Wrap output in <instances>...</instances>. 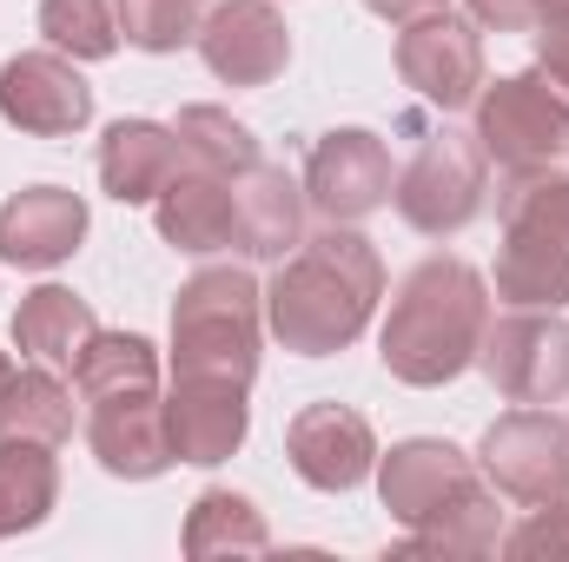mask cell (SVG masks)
<instances>
[{"mask_svg":"<svg viewBox=\"0 0 569 562\" xmlns=\"http://www.w3.org/2000/svg\"><path fill=\"white\" fill-rule=\"evenodd\" d=\"M378 298H385L378 245L351 225H325L284 259L279 279L266 284V324H272V338L284 351L331 358V351L365 338Z\"/></svg>","mask_w":569,"mask_h":562,"instance_id":"obj_1","label":"cell"},{"mask_svg":"<svg viewBox=\"0 0 569 562\" xmlns=\"http://www.w3.org/2000/svg\"><path fill=\"white\" fill-rule=\"evenodd\" d=\"M483 324H490L483 272L437 252L425 265H411V279L398 284L391 318L378 331V358H385V371L398 384L437 391V384H450V378H463L477 364Z\"/></svg>","mask_w":569,"mask_h":562,"instance_id":"obj_2","label":"cell"},{"mask_svg":"<svg viewBox=\"0 0 569 562\" xmlns=\"http://www.w3.org/2000/svg\"><path fill=\"white\" fill-rule=\"evenodd\" d=\"M259 338H266V291L239 265H206L172 298V378H219L246 384L259 378Z\"/></svg>","mask_w":569,"mask_h":562,"instance_id":"obj_3","label":"cell"},{"mask_svg":"<svg viewBox=\"0 0 569 562\" xmlns=\"http://www.w3.org/2000/svg\"><path fill=\"white\" fill-rule=\"evenodd\" d=\"M497 298L523 311L569 304V172H517V185L503 192Z\"/></svg>","mask_w":569,"mask_h":562,"instance_id":"obj_4","label":"cell"},{"mask_svg":"<svg viewBox=\"0 0 569 562\" xmlns=\"http://www.w3.org/2000/svg\"><path fill=\"white\" fill-rule=\"evenodd\" d=\"M477 107V145L483 159H497L510 179L517 172H543L569 152V100L550 87V73H503L483 80Z\"/></svg>","mask_w":569,"mask_h":562,"instance_id":"obj_5","label":"cell"},{"mask_svg":"<svg viewBox=\"0 0 569 562\" xmlns=\"http://www.w3.org/2000/svg\"><path fill=\"white\" fill-rule=\"evenodd\" d=\"M483 192H490V159L477 133H430L418 145V159L398 172L391 199H398V219L425 239H450L463 232L477 212H483Z\"/></svg>","mask_w":569,"mask_h":562,"instance_id":"obj_6","label":"cell"},{"mask_svg":"<svg viewBox=\"0 0 569 562\" xmlns=\"http://www.w3.org/2000/svg\"><path fill=\"white\" fill-rule=\"evenodd\" d=\"M477 364H483V378L510 404H563L569 398V324L557 311L510 304V318L483 324Z\"/></svg>","mask_w":569,"mask_h":562,"instance_id":"obj_7","label":"cell"},{"mask_svg":"<svg viewBox=\"0 0 569 562\" xmlns=\"http://www.w3.org/2000/svg\"><path fill=\"white\" fill-rule=\"evenodd\" d=\"M477 463L510 503H557L569 496V418L523 404L483 430Z\"/></svg>","mask_w":569,"mask_h":562,"instance_id":"obj_8","label":"cell"},{"mask_svg":"<svg viewBox=\"0 0 569 562\" xmlns=\"http://www.w3.org/2000/svg\"><path fill=\"white\" fill-rule=\"evenodd\" d=\"M398 80L418 100L443 107V113L470 107L483 93V40H477V20H457L450 7L405 20V33H398Z\"/></svg>","mask_w":569,"mask_h":562,"instance_id":"obj_9","label":"cell"},{"mask_svg":"<svg viewBox=\"0 0 569 562\" xmlns=\"http://www.w3.org/2000/svg\"><path fill=\"white\" fill-rule=\"evenodd\" d=\"M0 120L33 140H73L93 120V87L80 80V67L60 47L13 53L0 67Z\"/></svg>","mask_w":569,"mask_h":562,"instance_id":"obj_10","label":"cell"},{"mask_svg":"<svg viewBox=\"0 0 569 562\" xmlns=\"http://www.w3.org/2000/svg\"><path fill=\"white\" fill-rule=\"evenodd\" d=\"M391 152L365 127H338L305 159V205H318L331 225H358L391 199Z\"/></svg>","mask_w":569,"mask_h":562,"instance_id":"obj_11","label":"cell"},{"mask_svg":"<svg viewBox=\"0 0 569 562\" xmlns=\"http://www.w3.org/2000/svg\"><path fill=\"white\" fill-rule=\"evenodd\" d=\"M470 490H483V476L443 436H411V443H391V456H378V496L405 530H425L430 516H443Z\"/></svg>","mask_w":569,"mask_h":562,"instance_id":"obj_12","label":"cell"},{"mask_svg":"<svg viewBox=\"0 0 569 562\" xmlns=\"http://www.w3.org/2000/svg\"><path fill=\"white\" fill-rule=\"evenodd\" d=\"M199 60L226 87H272L291 60V33H284L279 7L272 0H219L199 20Z\"/></svg>","mask_w":569,"mask_h":562,"instance_id":"obj_13","label":"cell"},{"mask_svg":"<svg viewBox=\"0 0 569 562\" xmlns=\"http://www.w3.org/2000/svg\"><path fill=\"white\" fill-rule=\"evenodd\" d=\"M284 456H291V470L311 490L345 496V490H358L378 470V436L351 404H305L291 418V430H284Z\"/></svg>","mask_w":569,"mask_h":562,"instance_id":"obj_14","label":"cell"},{"mask_svg":"<svg viewBox=\"0 0 569 562\" xmlns=\"http://www.w3.org/2000/svg\"><path fill=\"white\" fill-rule=\"evenodd\" d=\"M87 239V199L67 185H27L0 205V259L20 272H53Z\"/></svg>","mask_w":569,"mask_h":562,"instance_id":"obj_15","label":"cell"},{"mask_svg":"<svg viewBox=\"0 0 569 562\" xmlns=\"http://www.w3.org/2000/svg\"><path fill=\"white\" fill-rule=\"evenodd\" d=\"M252 430V404H246V384H219V378H172V398H166V436H172V456L179 463H226Z\"/></svg>","mask_w":569,"mask_h":562,"instance_id":"obj_16","label":"cell"},{"mask_svg":"<svg viewBox=\"0 0 569 562\" xmlns=\"http://www.w3.org/2000/svg\"><path fill=\"white\" fill-rule=\"evenodd\" d=\"M87 443H93L100 470H107V476H127V483H152V476H166V470L179 463V456H172V436H166V404H159V391L93 404Z\"/></svg>","mask_w":569,"mask_h":562,"instance_id":"obj_17","label":"cell"},{"mask_svg":"<svg viewBox=\"0 0 569 562\" xmlns=\"http://www.w3.org/2000/svg\"><path fill=\"white\" fill-rule=\"evenodd\" d=\"M232 245L246 259H291L305 245V185L279 165H246L232 179Z\"/></svg>","mask_w":569,"mask_h":562,"instance_id":"obj_18","label":"cell"},{"mask_svg":"<svg viewBox=\"0 0 569 562\" xmlns=\"http://www.w3.org/2000/svg\"><path fill=\"white\" fill-rule=\"evenodd\" d=\"M152 225L172 252H226L232 245V179L206 172V165H179L166 179V192L152 199Z\"/></svg>","mask_w":569,"mask_h":562,"instance_id":"obj_19","label":"cell"},{"mask_svg":"<svg viewBox=\"0 0 569 562\" xmlns=\"http://www.w3.org/2000/svg\"><path fill=\"white\" fill-rule=\"evenodd\" d=\"M179 165H186L179 133L159 127V120H113L107 140H100V185L120 205H152Z\"/></svg>","mask_w":569,"mask_h":562,"instance_id":"obj_20","label":"cell"},{"mask_svg":"<svg viewBox=\"0 0 569 562\" xmlns=\"http://www.w3.org/2000/svg\"><path fill=\"white\" fill-rule=\"evenodd\" d=\"M100 331V318H93V304L87 298H73L67 284H33L27 298H20V311H13V344L33 358V364H67L73 371V358L87 351V338Z\"/></svg>","mask_w":569,"mask_h":562,"instance_id":"obj_21","label":"cell"},{"mask_svg":"<svg viewBox=\"0 0 569 562\" xmlns=\"http://www.w3.org/2000/svg\"><path fill=\"white\" fill-rule=\"evenodd\" d=\"M73 391H80L87 404L159 391V351L146 344L140 331H93L87 351L73 358Z\"/></svg>","mask_w":569,"mask_h":562,"instance_id":"obj_22","label":"cell"},{"mask_svg":"<svg viewBox=\"0 0 569 562\" xmlns=\"http://www.w3.org/2000/svg\"><path fill=\"white\" fill-rule=\"evenodd\" d=\"M73 436V391L53 378V364L13 371L0 384V443H67Z\"/></svg>","mask_w":569,"mask_h":562,"instance_id":"obj_23","label":"cell"},{"mask_svg":"<svg viewBox=\"0 0 569 562\" xmlns=\"http://www.w3.org/2000/svg\"><path fill=\"white\" fill-rule=\"evenodd\" d=\"M272 550V530L259 516L252 496L239 490H206L192 510H186V556L212 562V556H266Z\"/></svg>","mask_w":569,"mask_h":562,"instance_id":"obj_24","label":"cell"},{"mask_svg":"<svg viewBox=\"0 0 569 562\" xmlns=\"http://www.w3.org/2000/svg\"><path fill=\"white\" fill-rule=\"evenodd\" d=\"M60 503L53 443H0V536L40 530Z\"/></svg>","mask_w":569,"mask_h":562,"instance_id":"obj_25","label":"cell"},{"mask_svg":"<svg viewBox=\"0 0 569 562\" xmlns=\"http://www.w3.org/2000/svg\"><path fill=\"white\" fill-rule=\"evenodd\" d=\"M497 543H503V510H497L490 490H470L463 503L430 516L425 530H411L405 556H490Z\"/></svg>","mask_w":569,"mask_h":562,"instance_id":"obj_26","label":"cell"},{"mask_svg":"<svg viewBox=\"0 0 569 562\" xmlns=\"http://www.w3.org/2000/svg\"><path fill=\"white\" fill-rule=\"evenodd\" d=\"M172 133H179L186 165H206V172H226V179H239L246 165H259V133L246 120H232L226 107H186L172 120Z\"/></svg>","mask_w":569,"mask_h":562,"instance_id":"obj_27","label":"cell"},{"mask_svg":"<svg viewBox=\"0 0 569 562\" xmlns=\"http://www.w3.org/2000/svg\"><path fill=\"white\" fill-rule=\"evenodd\" d=\"M40 33L67 60H107L120 47V13L113 0H40Z\"/></svg>","mask_w":569,"mask_h":562,"instance_id":"obj_28","label":"cell"},{"mask_svg":"<svg viewBox=\"0 0 569 562\" xmlns=\"http://www.w3.org/2000/svg\"><path fill=\"white\" fill-rule=\"evenodd\" d=\"M120 13V33L146 47V53H179L186 40H199V20H206V0H113Z\"/></svg>","mask_w":569,"mask_h":562,"instance_id":"obj_29","label":"cell"},{"mask_svg":"<svg viewBox=\"0 0 569 562\" xmlns=\"http://www.w3.org/2000/svg\"><path fill=\"white\" fill-rule=\"evenodd\" d=\"M497 550L517 556V562H569V496L530 503V516H523L517 530H503Z\"/></svg>","mask_w":569,"mask_h":562,"instance_id":"obj_30","label":"cell"},{"mask_svg":"<svg viewBox=\"0 0 569 562\" xmlns=\"http://www.w3.org/2000/svg\"><path fill=\"white\" fill-rule=\"evenodd\" d=\"M470 20L490 33H523L543 20V0H470Z\"/></svg>","mask_w":569,"mask_h":562,"instance_id":"obj_31","label":"cell"},{"mask_svg":"<svg viewBox=\"0 0 569 562\" xmlns=\"http://www.w3.org/2000/svg\"><path fill=\"white\" fill-rule=\"evenodd\" d=\"M537 27H543L537 33V67L550 73V87L569 100V13L563 20H537Z\"/></svg>","mask_w":569,"mask_h":562,"instance_id":"obj_32","label":"cell"},{"mask_svg":"<svg viewBox=\"0 0 569 562\" xmlns=\"http://www.w3.org/2000/svg\"><path fill=\"white\" fill-rule=\"evenodd\" d=\"M365 7H371L378 20H398V27H405V20H418V13H437V7H450V0H365Z\"/></svg>","mask_w":569,"mask_h":562,"instance_id":"obj_33","label":"cell"},{"mask_svg":"<svg viewBox=\"0 0 569 562\" xmlns=\"http://www.w3.org/2000/svg\"><path fill=\"white\" fill-rule=\"evenodd\" d=\"M569 13V0H543V20H563Z\"/></svg>","mask_w":569,"mask_h":562,"instance_id":"obj_34","label":"cell"},{"mask_svg":"<svg viewBox=\"0 0 569 562\" xmlns=\"http://www.w3.org/2000/svg\"><path fill=\"white\" fill-rule=\"evenodd\" d=\"M7 378H13V364H7V351H0V384H7Z\"/></svg>","mask_w":569,"mask_h":562,"instance_id":"obj_35","label":"cell"}]
</instances>
